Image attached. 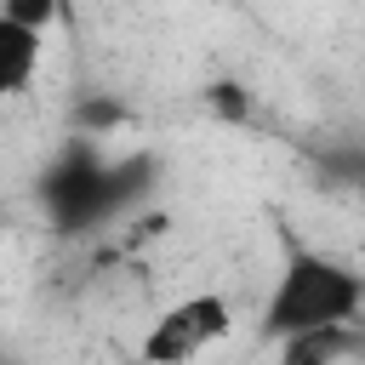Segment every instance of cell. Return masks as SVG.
I'll return each mask as SVG.
<instances>
[{
    "mask_svg": "<svg viewBox=\"0 0 365 365\" xmlns=\"http://www.w3.org/2000/svg\"><path fill=\"white\" fill-rule=\"evenodd\" d=\"M359 308H365V279L354 262L314 245H291L274 274V291L262 297V336L285 342L297 331L359 325Z\"/></svg>",
    "mask_w": 365,
    "mask_h": 365,
    "instance_id": "6da1fadb",
    "label": "cell"
},
{
    "mask_svg": "<svg viewBox=\"0 0 365 365\" xmlns=\"http://www.w3.org/2000/svg\"><path fill=\"white\" fill-rule=\"evenodd\" d=\"M228 325H234V302L222 291H188L148 319L137 359L143 365H194L228 336Z\"/></svg>",
    "mask_w": 365,
    "mask_h": 365,
    "instance_id": "7a4b0ae2",
    "label": "cell"
},
{
    "mask_svg": "<svg viewBox=\"0 0 365 365\" xmlns=\"http://www.w3.org/2000/svg\"><path fill=\"white\" fill-rule=\"evenodd\" d=\"M0 17H11V23H29V29H51V17H57V0H0Z\"/></svg>",
    "mask_w": 365,
    "mask_h": 365,
    "instance_id": "5b68a950",
    "label": "cell"
},
{
    "mask_svg": "<svg viewBox=\"0 0 365 365\" xmlns=\"http://www.w3.org/2000/svg\"><path fill=\"white\" fill-rule=\"evenodd\" d=\"M40 51H46V34H40V29L0 17V97H17V91L34 80Z\"/></svg>",
    "mask_w": 365,
    "mask_h": 365,
    "instance_id": "3957f363",
    "label": "cell"
},
{
    "mask_svg": "<svg viewBox=\"0 0 365 365\" xmlns=\"http://www.w3.org/2000/svg\"><path fill=\"white\" fill-rule=\"evenodd\" d=\"M354 342V325H325V331H297L279 342V365H336Z\"/></svg>",
    "mask_w": 365,
    "mask_h": 365,
    "instance_id": "277c9868",
    "label": "cell"
}]
</instances>
